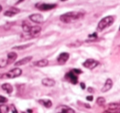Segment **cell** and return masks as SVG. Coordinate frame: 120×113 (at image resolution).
Wrapping results in <instances>:
<instances>
[{"instance_id":"cell-1","label":"cell","mask_w":120,"mask_h":113,"mask_svg":"<svg viewBox=\"0 0 120 113\" xmlns=\"http://www.w3.org/2000/svg\"><path fill=\"white\" fill-rule=\"evenodd\" d=\"M84 17V13L82 12H68L60 16V21L64 23H71L78 21Z\"/></svg>"},{"instance_id":"cell-2","label":"cell","mask_w":120,"mask_h":113,"mask_svg":"<svg viewBox=\"0 0 120 113\" xmlns=\"http://www.w3.org/2000/svg\"><path fill=\"white\" fill-rule=\"evenodd\" d=\"M113 22H114V17L113 16H107L99 22L98 26H97V30L99 32H101V31L106 29L107 27H110L113 23Z\"/></svg>"},{"instance_id":"cell-3","label":"cell","mask_w":120,"mask_h":113,"mask_svg":"<svg viewBox=\"0 0 120 113\" xmlns=\"http://www.w3.org/2000/svg\"><path fill=\"white\" fill-rule=\"evenodd\" d=\"M22 73V70L20 68H14L12 69L9 70L8 73H3L2 78H15L21 76Z\"/></svg>"},{"instance_id":"cell-4","label":"cell","mask_w":120,"mask_h":113,"mask_svg":"<svg viewBox=\"0 0 120 113\" xmlns=\"http://www.w3.org/2000/svg\"><path fill=\"white\" fill-rule=\"evenodd\" d=\"M57 7L56 4H35V8L37 9L40 11H49L51 10V9H53Z\"/></svg>"},{"instance_id":"cell-5","label":"cell","mask_w":120,"mask_h":113,"mask_svg":"<svg viewBox=\"0 0 120 113\" xmlns=\"http://www.w3.org/2000/svg\"><path fill=\"white\" fill-rule=\"evenodd\" d=\"M103 113H120V104L118 103H110L108 106V109Z\"/></svg>"},{"instance_id":"cell-6","label":"cell","mask_w":120,"mask_h":113,"mask_svg":"<svg viewBox=\"0 0 120 113\" xmlns=\"http://www.w3.org/2000/svg\"><path fill=\"white\" fill-rule=\"evenodd\" d=\"M85 68L89 69H93L95 67H97L99 65V62L95 60H93V59H88L86 60L83 64H82Z\"/></svg>"},{"instance_id":"cell-7","label":"cell","mask_w":120,"mask_h":113,"mask_svg":"<svg viewBox=\"0 0 120 113\" xmlns=\"http://www.w3.org/2000/svg\"><path fill=\"white\" fill-rule=\"evenodd\" d=\"M65 78L68 80V82H70L72 84H77L78 83V77L76 73H74L71 70L70 72L66 73L65 75Z\"/></svg>"},{"instance_id":"cell-8","label":"cell","mask_w":120,"mask_h":113,"mask_svg":"<svg viewBox=\"0 0 120 113\" xmlns=\"http://www.w3.org/2000/svg\"><path fill=\"white\" fill-rule=\"evenodd\" d=\"M29 19H30L31 22H35V23H43L44 22V17L40 13H34L31 15L29 16Z\"/></svg>"},{"instance_id":"cell-9","label":"cell","mask_w":120,"mask_h":113,"mask_svg":"<svg viewBox=\"0 0 120 113\" xmlns=\"http://www.w3.org/2000/svg\"><path fill=\"white\" fill-rule=\"evenodd\" d=\"M68 59H69V54L68 52H63V53H61L58 56L57 61H58V63L59 65H63L64 64H66V62L68 60Z\"/></svg>"},{"instance_id":"cell-10","label":"cell","mask_w":120,"mask_h":113,"mask_svg":"<svg viewBox=\"0 0 120 113\" xmlns=\"http://www.w3.org/2000/svg\"><path fill=\"white\" fill-rule=\"evenodd\" d=\"M57 113H75V111L68 106H60L57 108Z\"/></svg>"},{"instance_id":"cell-11","label":"cell","mask_w":120,"mask_h":113,"mask_svg":"<svg viewBox=\"0 0 120 113\" xmlns=\"http://www.w3.org/2000/svg\"><path fill=\"white\" fill-rule=\"evenodd\" d=\"M40 32H41V27H39V26H34V27H31V28H30L29 35L31 37H35L37 36H39Z\"/></svg>"},{"instance_id":"cell-12","label":"cell","mask_w":120,"mask_h":113,"mask_svg":"<svg viewBox=\"0 0 120 113\" xmlns=\"http://www.w3.org/2000/svg\"><path fill=\"white\" fill-rule=\"evenodd\" d=\"M112 87H113V81H112L111 78H108V79L105 81L103 88H101V92L102 93H106V92L109 91V90L111 89Z\"/></svg>"},{"instance_id":"cell-13","label":"cell","mask_w":120,"mask_h":113,"mask_svg":"<svg viewBox=\"0 0 120 113\" xmlns=\"http://www.w3.org/2000/svg\"><path fill=\"white\" fill-rule=\"evenodd\" d=\"M42 84L45 87H48V88H51V87H53L55 85V81L53 79V78H43L41 81Z\"/></svg>"},{"instance_id":"cell-14","label":"cell","mask_w":120,"mask_h":113,"mask_svg":"<svg viewBox=\"0 0 120 113\" xmlns=\"http://www.w3.org/2000/svg\"><path fill=\"white\" fill-rule=\"evenodd\" d=\"M32 60V56H27V57H25V58L22 59V60H20L19 61L16 62L14 65H15V66H22V65H26V64L29 63L30 61H31Z\"/></svg>"},{"instance_id":"cell-15","label":"cell","mask_w":120,"mask_h":113,"mask_svg":"<svg viewBox=\"0 0 120 113\" xmlns=\"http://www.w3.org/2000/svg\"><path fill=\"white\" fill-rule=\"evenodd\" d=\"M17 58V54L16 52H9L8 54V56H7V60H8V64L10 65V64L13 63Z\"/></svg>"},{"instance_id":"cell-16","label":"cell","mask_w":120,"mask_h":113,"mask_svg":"<svg viewBox=\"0 0 120 113\" xmlns=\"http://www.w3.org/2000/svg\"><path fill=\"white\" fill-rule=\"evenodd\" d=\"M20 12V10L18 8H12L9 9V10H7L6 12H4V16L6 17H13L14 15L19 13Z\"/></svg>"},{"instance_id":"cell-17","label":"cell","mask_w":120,"mask_h":113,"mask_svg":"<svg viewBox=\"0 0 120 113\" xmlns=\"http://www.w3.org/2000/svg\"><path fill=\"white\" fill-rule=\"evenodd\" d=\"M1 88H2V89L4 90V91H5L8 94H11V93H12V91H13L12 86L8 83H4V84H2Z\"/></svg>"},{"instance_id":"cell-18","label":"cell","mask_w":120,"mask_h":113,"mask_svg":"<svg viewBox=\"0 0 120 113\" xmlns=\"http://www.w3.org/2000/svg\"><path fill=\"white\" fill-rule=\"evenodd\" d=\"M34 65L37 67H40V68H43V67H45L49 65V61L46 59H43V60H38V61L35 62Z\"/></svg>"},{"instance_id":"cell-19","label":"cell","mask_w":120,"mask_h":113,"mask_svg":"<svg viewBox=\"0 0 120 113\" xmlns=\"http://www.w3.org/2000/svg\"><path fill=\"white\" fill-rule=\"evenodd\" d=\"M39 103H40V105H42L43 106L47 107V108L51 107L52 105H53L52 101H50L49 99H40V100H39Z\"/></svg>"},{"instance_id":"cell-20","label":"cell","mask_w":120,"mask_h":113,"mask_svg":"<svg viewBox=\"0 0 120 113\" xmlns=\"http://www.w3.org/2000/svg\"><path fill=\"white\" fill-rule=\"evenodd\" d=\"M32 45H33V43H28V44H25V45H17V46L12 47V50H24V49H26V48H28V47L31 46Z\"/></svg>"},{"instance_id":"cell-21","label":"cell","mask_w":120,"mask_h":113,"mask_svg":"<svg viewBox=\"0 0 120 113\" xmlns=\"http://www.w3.org/2000/svg\"><path fill=\"white\" fill-rule=\"evenodd\" d=\"M30 28H31V26L29 25V23H27L26 22H22V30H23L24 32L29 34V32H30Z\"/></svg>"},{"instance_id":"cell-22","label":"cell","mask_w":120,"mask_h":113,"mask_svg":"<svg viewBox=\"0 0 120 113\" xmlns=\"http://www.w3.org/2000/svg\"><path fill=\"white\" fill-rule=\"evenodd\" d=\"M96 103L100 106H103L105 104V98L103 97H99L96 100Z\"/></svg>"},{"instance_id":"cell-23","label":"cell","mask_w":120,"mask_h":113,"mask_svg":"<svg viewBox=\"0 0 120 113\" xmlns=\"http://www.w3.org/2000/svg\"><path fill=\"white\" fill-rule=\"evenodd\" d=\"M9 107L6 105H0V113H8Z\"/></svg>"},{"instance_id":"cell-24","label":"cell","mask_w":120,"mask_h":113,"mask_svg":"<svg viewBox=\"0 0 120 113\" xmlns=\"http://www.w3.org/2000/svg\"><path fill=\"white\" fill-rule=\"evenodd\" d=\"M7 101H8V98H6L5 97L0 95V104H4V103L7 102Z\"/></svg>"},{"instance_id":"cell-25","label":"cell","mask_w":120,"mask_h":113,"mask_svg":"<svg viewBox=\"0 0 120 113\" xmlns=\"http://www.w3.org/2000/svg\"><path fill=\"white\" fill-rule=\"evenodd\" d=\"M72 72H73L74 73H76V74H80V73H82V71L81 69H73L72 70Z\"/></svg>"},{"instance_id":"cell-26","label":"cell","mask_w":120,"mask_h":113,"mask_svg":"<svg viewBox=\"0 0 120 113\" xmlns=\"http://www.w3.org/2000/svg\"><path fill=\"white\" fill-rule=\"evenodd\" d=\"M79 45H81V42H78V43H72V44H71V45H68V46H79Z\"/></svg>"},{"instance_id":"cell-27","label":"cell","mask_w":120,"mask_h":113,"mask_svg":"<svg viewBox=\"0 0 120 113\" xmlns=\"http://www.w3.org/2000/svg\"><path fill=\"white\" fill-rule=\"evenodd\" d=\"M89 37H90V38H96L97 37V34L96 33H93L92 34V35H90L89 36Z\"/></svg>"},{"instance_id":"cell-28","label":"cell","mask_w":120,"mask_h":113,"mask_svg":"<svg viewBox=\"0 0 120 113\" xmlns=\"http://www.w3.org/2000/svg\"><path fill=\"white\" fill-rule=\"evenodd\" d=\"M86 100L87 101H92L93 100V96H87Z\"/></svg>"},{"instance_id":"cell-29","label":"cell","mask_w":120,"mask_h":113,"mask_svg":"<svg viewBox=\"0 0 120 113\" xmlns=\"http://www.w3.org/2000/svg\"><path fill=\"white\" fill-rule=\"evenodd\" d=\"M81 88H82V89H85L86 88V84L84 83H81Z\"/></svg>"},{"instance_id":"cell-30","label":"cell","mask_w":120,"mask_h":113,"mask_svg":"<svg viewBox=\"0 0 120 113\" xmlns=\"http://www.w3.org/2000/svg\"><path fill=\"white\" fill-rule=\"evenodd\" d=\"M88 92H90V93H93V92H94L93 88H88Z\"/></svg>"},{"instance_id":"cell-31","label":"cell","mask_w":120,"mask_h":113,"mask_svg":"<svg viewBox=\"0 0 120 113\" xmlns=\"http://www.w3.org/2000/svg\"><path fill=\"white\" fill-rule=\"evenodd\" d=\"M23 1H24V0H18V1H17V4H21V3H22V2H23Z\"/></svg>"},{"instance_id":"cell-32","label":"cell","mask_w":120,"mask_h":113,"mask_svg":"<svg viewBox=\"0 0 120 113\" xmlns=\"http://www.w3.org/2000/svg\"><path fill=\"white\" fill-rule=\"evenodd\" d=\"M12 113H18V112H17V110H16V108H15V107L13 108V111H12Z\"/></svg>"},{"instance_id":"cell-33","label":"cell","mask_w":120,"mask_h":113,"mask_svg":"<svg viewBox=\"0 0 120 113\" xmlns=\"http://www.w3.org/2000/svg\"><path fill=\"white\" fill-rule=\"evenodd\" d=\"M2 10H3V7L1 5H0V12H2Z\"/></svg>"},{"instance_id":"cell-34","label":"cell","mask_w":120,"mask_h":113,"mask_svg":"<svg viewBox=\"0 0 120 113\" xmlns=\"http://www.w3.org/2000/svg\"><path fill=\"white\" fill-rule=\"evenodd\" d=\"M61 1H62V2H64V1H67V0H61Z\"/></svg>"},{"instance_id":"cell-35","label":"cell","mask_w":120,"mask_h":113,"mask_svg":"<svg viewBox=\"0 0 120 113\" xmlns=\"http://www.w3.org/2000/svg\"><path fill=\"white\" fill-rule=\"evenodd\" d=\"M119 31H120V27H119Z\"/></svg>"}]
</instances>
